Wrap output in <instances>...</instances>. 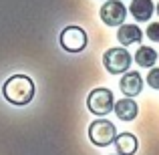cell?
<instances>
[{"instance_id": "obj_1", "label": "cell", "mask_w": 159, "mask_h": 155, "mask_svg": "<svg viewBox=\"0 0 159 155\" xmlns=\"http://www.w3.org/2000/svg\"><path fill=\"white\" fill-rule=\"evenodd\" d=\"M2 95L8 103L16 107H24L34 99V83L26 75H12L4 81Z\"/></svg>"}, {"instance_id": "obj_2", "label": "cell", "mask_w": 159, "mask_h": 155, "mask_svg": "<svg viewBox=\"0 0 159 155\" xmlns=\"http://www.w3.org/2000/svg\"><path fill=\"white\" fill-rule=\"evenodd\" d=\"M115 107V97H113V91L105 89V87H99V89H93L87 97V109H89L93 115L105 117L113 111Z\"/></svg>"}, {"instance_id": "obj_3", "label": "cell", "mask_w": 159, "mask_h": 155, "mask_svg": "<svg viewBox=\"0 0 159 155\" xmlns=\"http://www.w3.org/2000/svg\"><path fill=\"white\" fill-rule=\"evenodd\" d=\"M133 62V57L123 47H113L103 54V65L111 75H125Z\"/></svg>"}, {"instance_id": "obj_4", "label": "cell", "mask_w": 159, "mask_h": 155, "mask_svg": "<svg viewBox=\"0 0 159 155\" xmlns=\"http://www.w3.org/2000/svg\"><path fill=\"white\" fill-rule=\"evenodd\" d=\"M117 137V127L109 119H97L89 125V139L97 147H107L115 141Z\"/></svg>"}, {"instance_id": "obj_5", "label": "cell", "mask_w": 159, "mask_h": 155, "mask_svg": "<svg viewBox=\"0 0 159 155\" xmlns=\"http://www.w3.org/2000/svg\"><path fill=\"white\" fill-rule=\"evenodd\" d=\"M87 32L81 26H66L62 28L61 36H58V43L65 48L66 52H81L87 47Z\"/></svg>"}, {"instance_id": "obj_6", "label": "cell", "mask_w": 159, "mask_h": 155, "mask_svg": "<svg viewBox=\"0 0 159 155\" xmlns=\"http://www.w3.org/2000/svg\"><path fill=\"white\" fill-rule=\"evenodd\" d=\"M101 20L107 26H121L125 24V16H127V8L121 0H107L99 10Z\"/></svg>"}, {"instance_id": "obj_7", "label": "cell", "mask_w": 159, "mask_h": 155, "mask_svg": "<svg viewBox=\"0 0 159 155\" xmlns=\"http://www.w3.org/2000/svg\"><path fill=\"white\" fill-rule=\"evenodd\" d=\"M119 89L123 91V95L129 97V99L137 97V95H141V91H143V77H141L137 71H127L119 81Z\"/></svg>"}, {"instance_id": "obj_8", "label": "cell", "mask_w": 159, "mask_h": 155, "mask_svg": "<svg viewBox=\"0 0 159 155\" xmlns=\"http://www.w3.org/2000/svg\"><path fill=\"white\" fill-rule=\"evenodd\" d=\"M113 145H115V149H117V155H133V153H137V149H139L137 137L133 135V133H127V131L117 133Z\"/></svg>"}, {"instance_id": "obj_9", "label": "cell", "mask_w": 159, "mask_h": 155, "mask_svg": "<svg viewBox=\"0 0 159 155\" xmlns=\"http://www.w3.org/2000/svg\"><path fill=\"white\" fill-rule=\"evenodd\" d=\"M113 111H115V115L119 117L121 121H133L139 115V105L135 103V99L123 97V99H119V101H115Z\"/></svg>"}, {"instance_id": "obj_10", "label": "cell", "mask_w": 159, "mask_h": 155, "mask_svg": "<svg viewBox=\"0 0 159 155\" xmlns=\"http://www.w3.org/2000/svg\"><path fill=\"white\" fill-rule=\"evenodd\" d=\"M141 39H143V32H141V28L137 26V24H121L119 30H117V40H119L121 44H135V43H141Z\"/></svg>"}, {"instance_id": "obj_11", "label": "cell", "mask_w": 159, "mask_h": 155, "mask_svg": "<svg viewBox=\"0 0 159 155\" xmlns=\"http://www.w3.org/2000/svg\"><path fill=\"white\" fill-rule=\"evenodd\" d=\"M153 10H155V6H153L151 0H133L131 6H129V12L133 14V18L137 22H147L151 18Z\"/></svg>"}, {"instance_id": "obj_12", "label": "cell", "mask_w": 159, "mask_h": 155, "mask_svg": "<svg viewBox=\"0 0 159 155\" xmlns=\"http://www.w3.org/2000/svg\"><path fill=\"white\" fill-rule=\"evenodd\" d=\"M155 61H157V52L151 47H141L135 52V62L139 66H143V69H153Z\"/></svg>"}, {"instance_id": "obj_13", "label": "cell", "mask_w": 159, "mask_h": 155, "mask_svg": "<svg viewBox=\"0 0 159 155\" xmlns=\"http://www.w3.org/2000/svg\"><path fill=\"white\" fill-rule=\"evenodd\" d=\"M147 85L151 89H159V69H151L147 75Z\"/></svg>"}, {"instance_id": "obj_14", "label": "cell", "mask_w": 159, "mask_h": 155, "mask_svg": "<svg viewBox=\"0 0 159 155\" xmlns=\"http://www.w3.org/2000/svg\"><path fill=\"white\" fill-rule=\"evenodd\" d=\"M147 36L153 43H159V22H151L147 26Z\"/></svg>"}, {"instance_id": "obj_15", "label": "cell", "mask_w": 159, "mask_h": 155, "mask_svg": "<svg viewBox=\"0 0 159 155\" xmlns=\"http://www.w3.org/2000/svg\"><path fill=\"white\" fill-rule=\"evenodd\" d=\"M157 14H159V2H157Z\"/></svg>"}]
</instances>
